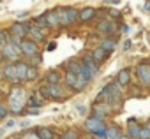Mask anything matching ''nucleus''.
<instances>
[{
	"mask_svg": "<svg viewBox=\"0 0 150 139\" xmlns=\"http://www.w3.org/2000/svg\"><path fill=\"white\" fill-rule=\"evenodd\" d=\"M46 20H48V27H50V28H55V27L60 25L57 9H55V11H46Z\"/></svg>",
	"mask_w": 150,
	"mask_h": 139,
	"instance_id": "nucleus-18",
	"label": "nucleus"
},
{
	"mask_svg": "<svg viewBox=\"0 0 150 139\" xmlns=\"http://www.w3.org/2000/svg\"><path fill=\"white\" fill-rule=\"evenodd\" d=\"M139 132H141V125L136 120H129L127 121V135L131 139H138L139 137Z\"/></svg>",
	"mask_w": 150,
	"mask_h": 139,
	"instance_id": "nucleus-14",
	"label": "nucleus"
},
{
	"mask_svg": "<svg viewBox=\"0 0 150 139\" xmlns=\"http://www.w3.org/2000/svg\"><path fill=\"white\" fill-rule=\"evenodd\" d=\"M25 100H27V90L20 85H14L9 95V109L13 113H21V109L25 107Z\"/></svg>",
	"mask_w": 150,
	"mask_h": 139,
	"instance_id": "nucleus-1",
	"label": "nucleus"
},
{
	"mask_svg": "<svg viewBox=\"0 0 150 139\" xmlns=\"http://www.w3.org/2000/svg\"><path fill=\"white\" fill-rule=\"evenodd\" d=\"M9 113V107H6L4 104H0V118H6Z\"/></svg>",
	"mask_w": 150,
	"mask_h": 139,
	"instance_id": "nucleus-31",
	"label": "nucleus"
},
{
	"mask_svg": "<svg viewBox=\"0 0 150 139\" xmlns=\"http://www.w3.org/2000/svg\"><path fill=\"white\" fill-rule=\"evenodd\" d=\"M2 79H6V76H4V69L0 71V81H2Z\"/></svg>",
	"mask_w": 150,
	"mask_h": 139,
	"instance_id": "nucleus-37",
	"label": "nucleus"
},
{
	"mask_svg": "<svg viewBox=\"0 0 150 139\" xmlns=\"http://www.w3.org/2000/svg\"><path fill=\"white\" fill-rule=\"evenodd\" d=\"M20 48H21V55H25V56H28V58L39 55L37 42H34V41H30V39H23L21 44H20Z\"/></svg>",
	"mask_w": 150,
	"mask_h": 139,
	"instance_id": "nucleus-9",
	"label": "nucleus"
},
{
	"mask_svg": "<svg viewBox=\"0 0 150 139\" xmlns=\"http://www.w3.org/2000/svg\"><path fill=\"white\" fill-rule=\"evenodd\" d=\"M14 125H16L14 120H7V121H6V128H11V127H14Z\"/></svg>",
	"mask_w": 150,
	"mask_h": 139,
	"instance_id": "nucleus-34",
	"label": "nucleus"
},
{
	"mask_svg": "<svg viewBox=\"0 0 150 139\" xmlns=\"http://www.w3.org/2000/svg\"><path fill=\"white\" fill-rule=\"evenodd\" d=\"M2 60H4V55H2V51H0V63H2Z\"/></svg>",
	"mask_w": 150,
	"mask_h": 139,
	"instance_id": "nucleus-38",
	"label": "nucleus"
},
{
	"mask_svg": "<svg viewBox=\"0 0 150 139\" xmlns=\"http://www.w3.org/2000/svg\"><path fill=\"white\" fill-rule=\"evenodd\" d=\"M4 76H6V79L11 81L13 85L20 83V79H18V72H16V65H14V63H7V65L4 67Z\"/></svg>",
	"mask_w": 150,
	"mask_h": 139,
	"instance_id": "nucleus-13",
	"label": "nucleus"
},
{
	"mask_svg": "<svg viewBox=\"0 0 150 139\" xmlns=\"http://www.w3.org/2000/svg\"><path fill=\"white\" fill-rule=\"evenodd\" d=\"M115 23L113 21H110V20H103V21H99L97 23V30L99 32H103V34H106V35H111L113 32H115Z\"/></svg>",
	"mask_w": 150,
	"mask_h": 139,
	"instance_id": "nucleus-15",
	"label": "nucleus"
},
{
	"mask_svg": "<svg viewBox=\"0 0 150 139\" xmlns=\"http://www.w3.org/2000/svg\"><path fill=\"white\" fill-rule=\"evenodd\" d=\"M108 55H110V53H106L103 48H96V49L92 51V58H94L97 63H99V62H103V60H106V58H108Z\"/></svg>",
	"mask_w": 150,
	"mask_h": 139,
	"instance_id": "nucleus-22",
	"label": "nucleus"
},
{
	"mask_svg": "<svg viewBox=\"0 0 150 139\" xmlns=\"http://www.w3.org/2000/svg\"><path fill=\"white\" fill-rule=\"evenodd\" d=\"M16 139H21V137H16Z\"/></svg>",
	"mask_w": 150,
	"mask_h": 139,
	"instance_id": "nucleus-42",
	"label": "nucleus"
},
{
	"mask_svg": "<svg viewBox=\"0 0 150 139\" xmlns=\"http://www.w3.org/2000/svg\"><path fill=\"white\" fill-rule=\"evenodd\" d=\"M146 127H148V128H150V123H148V125H146Z\"/></svg>",
	"mask_w": 150,
	"mask_h": 139,
	"instance_id": "nucleus-41",
	"label": "nucleus"
},
{
	"mask_svg": "<svg viewBox=\"0 0 150 139\" xmlns=\"http://www.w3.org/2000/svg\"><path fill=\"white\" fill-rule=\"evenodd\" d=\"M138 139H150V128L148 127H141V132H139Z\"/></svg>",
	"mask_w": 150,
	"mask_h": 139,
	"instance_id": "nucleus-27",
	"label": "nucleus"
},
{
	"mask_svg": "<svg viewBox=\"0 0 150 139\" xmlns=\"http://www.w3.org/2000/svg\"><path fill=\"white\" fill-rule=\"evenodd\" d=\"M85 128L88 132H92L97 139H108V127H106L104 120H101V118H96V116L87 118Z\"/></svg>",
	"mask_w": 150,
	"mask_h": 139,
	"instance_id": "nucleus-2",
	"label": "nucleus"
},
{
	"mask_svg": "<svg viewBox=\"0 0 150 139\" xmlns=\"http://www.w3.org/2000/svg\"><path fill=\"white\" fill-rule=\"evenodd\" d=\"M41 62H42L41 55H35V56H32V58H30V63H28V65H30V67H37Z\"/></svg>",
	"mask_w": 150,
	"mask_h": 139,
	"instance_id": "nucleus-28",
	"label": "nucleus"
},
{
	"mask_svg": "<svg viewBox=\"0 0 150 139\" xmlns=\"http://www.w3.org/2000/svg\"><path fill=\"white\" fill-rule=\"evenodd\" d=\"M94 16H96V9L94 7H83L80 11V21L81 23H88Z\"/></svg>",
	"mask_w": 150,
	"mask_h": 139,
	"instance_id": "nucleus-17",
	"label": "nucleus"
},
{
	"mask_svg": "<svg viewBox=\"0 0 150 139\" xmlns=\"http://www.w3.org/2000/svg\"><path fill=\"white\" fill-rule=\"evenodd\" d=\"M136 76L141 85H150V60H141L136 67Z\"/></svg>",
	"mask_w": 150,
	"mask_h": 139,
	"instance_id": "nucleus-6",
	"label": "nucleus"
},
{
	"mask_svg": "<svg viewBox=\"0 0 150 139\" xmlns=\"http://www.w3.org/2000/svg\"><path fill=\"white\" fill-rule=\"evenodd\" d=\"M11 39H13V35L9 30H0V49H4L11 42Z\"/></svg>",
	"mask_w": 150,
	"mask_h": 139,
	"instance_id": "nucleus-21",
	"label": "nucleus"
},
{
	"mask_svg": "<svg viewBox=\"0 0 150 139\" xmlns=\"http://www.w3.org/2000/svg\"><path fill=\"white\" fill-rule=\"evenodd\" d=\"M81 63H83V69H81V74H80V76L90 83V79H94V78L97 76V72H99V65H97V62L92 58V55L83 56Z\"/></svg>",
	"mask_w": 150,
	"mask_h": 139,
	"instance_id": "nucleus-3",
	"label": "nucleus"
},
{
	"mask_svg": "<svg viewBox=\"0 0 150 139\" xmlns=\"http://www.w3.org/2000/svg\"><path fill=\"white\" fill-rule=\"evenodd\" d=\"M57 13H58L60 25H64V27H71L74 23H78V20H80V11L74 9V7H65L64 11L57 9Z\"/></svg>",
	"mask_w": 150,
	"mask_h": 139,
	"instance_id": "nucleus-4",
	"label": "nucleus"
},
{
	"mask_svg": "<svg viewBox=\"0 0 150 139\" xmlns=\"http://www.w3.org/2000/svg\"><path fill=\"white\" fill-rule=\"evenodd\" d=\"M115 46H117V41H113V39H110V37H106V39L103 41V44H101V48H103L106 53H111V51L115 49Z\"/></svg>",
	"mask_w": 150,
	"mask_h": 139,
	"instance_id": "nucleus-23",
	"label": "nucleus"
},
{
	"mask_svg": "<svg viewBox=\"0 0 150 139\" xmlns=\"http://www.w3.org/2000/svg\"><path fill=\"white\" fill-rule=\"evenodd\" d=\"M62 74H60V71H57V69H51V71H48L46 74H44V81H46V85L48 86H60V83H62Z\"/></svg>",
	"mask_w": 150,
	"mask_h": 139,
	"instance_id": "nucleus-10",
	"label": "nucleus"
},
{
	"mask_svg": "<svg viewBox=\"0 0 150 139\" xmlns=\"http://www.w3.org/2000/svg\"><path fill=\"white\" fill-rule=\"evenodd\" d=\"M64 83H65L71 90H74V88H76V83H78V76H76V74H71V72H65Z\"/></svg>",
	"mask_w": 150,
	"mask_h": 139,
	"instance_id": "nucleus-19",
	"label": "nucleus"
},
{
	"mask_svg": "<svg viewBox=\"0 0 150 139\" xmlns=\"http://www.w3.org/2000/svg\"><path fill=\"white\" fill-rule=\"evenodd\" d=\"M143 11H145V13H150V2H145V4H143Z\"/></svg>",
	"mask_w": 150,
	"mask_h": 139,
	"instance_id": "nucleus-35",
	"label": "nucleus"
},
{
	"mask_svg": "<svg viewBox=\"0 0 150 139\" xmlns=\"http://www.w3.org/2000/svg\"><path fill=\"white\" fill-rule=\"evenodd\" d=\"M23 139H41V135H39V132H27L23 135Z\"/></svg>",
	"mask_w": 150,
	"mask_h": 139,
	"instance_id": "nucleus-30",
	"label": "nucleus"
},
{
	"mask_svg": "<svg viewBox=\"0 0 150 139\" xmlns=\"http://www.w3.org/2000/svg\"><path fill=\"white\" fill-rule=\"evenodd\" d=\"M65 69H67V72L80 76V74H81V69H83V63H81V60H76V58H69V60L65 62Z\"/></svg>",
	"mask_w": 150,
	"mask_h": 139,
	"instance_id": "nucleus-12",
	"label": "nucleus"
},
{
	"mask_svg": "<svg viewBox=\"0 0 150 139\" xmlns=\"http://www.w3.org/2000/svg\"><path fill=\"white\" fill-rule=\"evenodd\" d=\"M76 109H78V113H80V114H85V113H87V107H85L83 104H80V106H76Z\"/></svg>",
	"mask_w": 150,
	"mask_h": 139,
	"instance_id": "nucleus-32",
	"label": "nucleus"
},
{
	"mask_svg": "<svg viewBox=\"0 0 150 139\" xmlns=\"http://www.w3.org/2000/svg\"><path fill=\"white\" fill-rule=\"evenodd\" d=\"M16 72H18V79L20 81H27V72H28V63L27 62H16Z\"/></svg>",
	"mask_w": 150,
	"mask_h": 139,
	"instance_id": "nucleus-16",
	"label": "nucleus"
},
{
	"mask_svg": "<svg viewBox=\"0 0 150 139\" xmlns=\"http://www.w3.org/2000/svg\"><path fill=\"white\" fill-rule=\"evenodd\" d=\"M30 35H32V41H34V42L44 41V32H42L39 27H30Z\"/></svg>",
	"mask_w": 150,
	"mask_h": 139,
	"instance_id": "nucleus-20",
	"label": "nucleus"
},
{
	"mask_svg": "<svg viewBox=\"0 0 150 139\" xmlns=\"http://www.w3.org/2000/svg\"><path fill=\"white\" fill-rule=\"evenodd\" d=\"M115 83L118 86H127L131 83V69L129 67H124L118 71V74L115 76Z\"/></svg>",
	"mask_w": 150,
	"mask_h": 139,
	"instance_id": "nucleus-11",
	"label": "nucleus"
},
{
	"mask_svg": "<svg viewBox=\"0 0 150 139\" xmlns=\"http://www.w3.org/2000/svg\"><path fill=\"white\" fill-rule=\"evenodd\" d=\"M131 46H132V42H131V41L127 39V41L124 42V51H129V49H131Z\"/></svg>",
	"mask_w": 150,
	"mask_h": 139,
	"instance_id": "nucleus-33",
	"label": "nucleus"
},
{
	"mask_svg": "<svg viewBox=\"0 0 150 139\" xmlns=\"http://www.w3.org/2000/svg\"><path fill=\"white\" fill-rule=\"evenodd\" d=\"M20 44H21V39L13 37V39H11V42L2 49L4 58H7V60H11V62H14V63H16V60H18V58H20V55H21V48H20Z\"/></svg>",
	"mask_w": 150,
	"mask_h": 139,
	"instance_id": "nucleus-5",
	"label": "nucleus"
},
{
	"mask_svg": "<svg viewBox=\"0 0 150 139\" xmlns=\"http://www.w3.org/2000/svg\"><path fill=\"white\" fill-rule=\"evenodd\" d=\"M60 139H64V137H60Z\"/></svg>",
	"mask_w": 150,
	"mask_h": 139,
	"instance_id": "nucleus-43",
	"label": "nucleus"
},
{
	"mask_svg": "<svg viewBox=\"0 0 150 139\" xmlns=\"http://www.w3.org/2000/svg\"><path fill=\"white\" fill-rule=\"evenodd\" d=\"M37 132H39L41 139H53V132H51L50 128H39Z\"/></svg>",
	"mask_w": 150,
	"mask_h": 139,
	"instance_id": "nucleus-25",
	"label": "nucleus"
},
{
	"mask_svg": "<svg viewBox=\"0 0 150 139\" xmlns=\"http://www.w3.org/2000/svg\"><path fill=\"white\" fill-rule=\"evenodd\" d=\"M35 78H37V67H28L27 81H35Z\"/></svg>",
	"mask_w": 150,
	"mask_h": 139,
	"instance_id": "nucleus-26",
	"label": "nucleus"
},
{
	"mask_svg": "<svg viewBox=\"0 0 150 139\" xmlns=\"http://www.w3.org/2000/svg\"><path fill=\"white\" fill-rule=\"evenodd\" d=\"M2 134H4V128H0V135H2Z\"/></svg>",
	"mask_w": 150,
	"mask_h": 139,
	"instance_id": "nucleus-40",
	"label": "nucleus"
},
{
	"mask_svg": "<svg viewBox=\"0 0 150 139\" xmlns=\"http://www.w3.org/2000/svg\"><path fill=\"white\" fill-rule=\"evenodd\" d=\"M55 48H57V44H55V42H51V44H48V51H50V49H55Z\"/></svg>",
	"mask_w": 150,
	"mask_h": 139,
	"instance_id": "nucleus-36",
	"label": "nucleus"
},
{
	"mask_svg": "<svg viewBox=\"0 0 150 139\" xmlns=\"http://www.w3.org/2000/svg\"><path fill=\"white\" fill-rule=\"evenodd\" d=\"M39 93L41 97L44 99H50V100H62L64 99V92L60 86H48V85H42L39 88Z\"/></svg>",
	"mask_w": 150,
	"mask_h": 139,
	"instance_id": "nucleus-7",
	"label": "nucleus"
},
{
	"mask_svg": "<svg viewBox=\"0 0 150 139\" xmlns=\"http://www.w3.org/2000/svg\"><path fill=\"white\" fill-rule=\"evenodd\" d=\"M122 137V132L118 127H108V139H120Z\"/></svg>",
	"mask_w": 150,
	"mask_h": 139,
	"instance_id": "nucleus-24",
	"label": "nucleus"
},
{
	"mask_svg": "<svg viewBox=\"0 0 150 139\" xmlns=\"http://www.w3.org/2000/svg\"><path fill=\"white\" fill-rule=\"evenodd\" d=\"M120 139H131V137H129V135H122Z\"/></svg>",
	"mask_w": 150,
	"mask_h": 139,
	"instance_id": "nucleus-39",
	"label": "nucleus"
},
{
	"mask_svg": "<svg viewBox=\"0 0 150 139\" xmlns=\"http://www.w3.org/2000/svg\"><path fill=\"white\" fill-rule=\"evenodd\" d=\"M9 32H11V35H13V37H16V39H21V41H23V37H27V35L30 34L28 21H23V23H13V27L9 28Z\"/></svg>",
	"mask_w": 150,
	"mask_h": 139,
	"instance_id": "nucleus-8",
	"label": "nucleus"
},
{
	"mask_svg": "<svg viewBox=\"0 0 150 139\" xmlns=\"http://www.w3.org/2000/svg\"><path fill=\"white\" fill-rule=\"evenodd\" d=\"M62 137H64V139H78V135H76V132H74L72 128H69V130H67V132H65V134H64Z\"/></svg>",
	"mask_w": 150,
	"mask_h": 139,
	"instance_id": "nucleus-29",
	"label": "nucleus"
}]
</instances>
